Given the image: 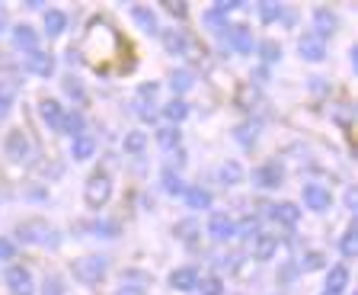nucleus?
<instances>
[{
    "instance_id": "4",
    "label": "nucleus",
    "mask_w": 358,
    "mask_h": 295,
    "mask_svg": "<svg viewBox=\"0 0 358 295\" xmlns=\"http://www.w3.org/2000/svg\"><path fill=\"white\" fill-rule=\"evenodd\" d=\"M106 273H109V257H103V254H83L71 263V276L80 286H99L106 280Z\"/></svg>"
},
{
    "instance_id": "38",
    "label": "nucleus",
    "mask_w": 358,
    "mask_h": 295,
    "mask_svg": "<svg viewBox=\"0 0 358 295\" xmlns=\"http://www.w3.org/2000/svg\"><path fill=\"white\" fill-rule=\"evenodd\" d=\"M327 254L323 250H317V247H307L304 254L298 257V270L301 273H320V270H327Z\"/></svg>"
},
{
    "instance_id": "39",
    "label": "nucleus",
    "mask_w": 358,
    "mask_h": 295,
    "mask_svg": "<svg viewBox=\"0 0 358 295\" xmlns=\"http://www.w3.org/2000/svg\"><path fill=\"white\" fill-rule=\"evenodd\" d=\"M154 142L164 148V151H176V148H182V132L176 129V125H160V129L154 132Z\"/></svg>"
},
{
    "instance_id": "50",
    "label": "nucleus",
    "mask_w": 358,
    "mask_h": 295,
    "mask_svg": "<svg viewBox=\"0 0 358 295\" xmlns=\"http://www.w3.org/2000/svg\"><path fill=\"white\" fill-rule=\"evenodd\" d=\"M217 260H221V263H217V266H221V270H227V273H237V270H240V263H243V260H240V254H237V250H231V254H221V257H217Z\"/></svg>"
},
{
    "instance_id": "15",
    "label": "nucleus",
    "mask_w": 358,
    "mask_h": 295,
    "mask_svg": "<svg viewBox=\"0 0 358 295\" xmlns=\"http://www.w3.org/2000/svg\"><path fill=\"white\" fill-rule=\"evenodd\" d=\"M10 42H13L16 52L29 55V52H36V48H38V42H42V32H38L32 23H16L13 29H10Z\"/></svg>"
},
{
    "instance_id": "37",
    "label": "nucleus",
    "mask_w": 358,
    "mask_h": 295,
    "mask_svg": "<svg viewBox=\"0 0 358 295\" xmlns=\"http://www.w3.org/2000/svg\"><path fill=\"white\" fill-rule=\"evenodd\" d=\"M144 148H148V132L141 129H131L122 135V151L128 154V158H141Z\"/></svg>"
},
{
    "instance_id": "47",
    "label": "nucleus",
    "mask_w": 358,
    "mask_h": 295,
    "mask_svg": "<svg viewBox=\"0 0 358 295\" xmlns=\"http://www.w3.org/2000/svg\"><path fill=\"white\" fill-rule=\"evenodd\" d=\"M67 289H64V280H61L58 273H48L42 280V286H38V295H64Z\"/></svg>"
},
{
    "instance_id": "9",
    "label": "nucleus",
    "mask_w": 358,
    "mask_h": 295,
    "mask_svg": "<svg viewBox=\"0 0 358 295\" xmlns=\"http://www.w3.org/2000/svg\"><path fill=\"white\" fill-rule=\"evenodd\" d=\"M3 286H7L10 295H36L38 286H36V276L26 263H10L3 270Z\"/></svg>"
},
{
    "instance_id": "1",
    "label": "nucleus",
    "mask_w": 358,
    "mask_h": 295,
    "mask_svg": "<svg viewBox=\"0 0 358 295\" xmlns=\"http://www.w3.org/2000/svg\"><path fill=\"white\" fill-rule=\"evenodd\" d=\"M77 55H80V61H90V64H96V68H103L106 61H115L122 52V36L115 29H112L109 20H90L87 29H83V39L80 46H74Z\"/></svg>"
},
{
    "instance_id": "30",
    "label": "nucleus",
    "mask_w": 358,
    "mask_h": 295,
    "mask_svg": "<svg viewBox=\"0 0 358 295\" xmlns=\"http://www.w3.org/2000/svg\"><path fill=\"white\" fill-rule=\"evenodd\" d=\"M349 280H352V273H349V266L345 263H336V266H327V292H336V295H343L345 292V286H349Z\"/></svg>"
},
{
    "instance_id": "54",
    "label": "nucleus",
    "mask_w": 358,
    "mask_h": 295,
    "mask_svg": "<svg viewBox=\"0 0 358 295\" xmlns=\"http://www.w3.org/2000/svg\"><path fill=\"white\" fill-rule=\"evenodd\" d=\"M173 170H182V167H186V148H176V151H173Z\"/></svg>"
},
{
    "instance_id": "26",
    "label": "nucleus",
    "mask_w": 358,
    "mask_h": 295,
    "mask_svg": "<svg viewBox=\"0 0 358 295\" xmlns=\"http://www.w3.org/2000/svg\"><path fill=\"white\" fill-rule=\"evenodd\" d=\"M42 36H48V39H58V36H64L67 32V13L64 10H58V7H52V10H45V16H42Z\"/></svg>"
},
{
    "instance_id": "16",
    "label": "nucleus",
    "mask_w": 358,
    "mask_h": 295,
    "mask_svg": "<svg viewBox=\"0 0 358 295\" xmlns=\"http://www.w3.org/2000/svg\"><path fill=\"white\" fill-rule=\"evenodd\" d=\"M64 113H67V109L61 107L55 97H42V100H38V119H42L45 129L55 132V135H61V125H64Z\"/></svg>"
},
{
    "instance_id": "3",
    "label": "nucleus",
    "mask_w": 358,
    "mask_h": 295,
    "mask_svg": "<svg viewBox=\"0 0 358 295\" xmlns=\"http://www.w3.org/2000/svg\"><path fill=\"white\" fill-rule=\"evenodd\" d=\"M109 199H112V174L106 167H96L83 183V203H87V209L99 212V209L109 205Z\"/></svg>"
},
{
    "instance_id": "7",
    "label": "nucleus",
    "mask_w": 358,
    "mask_h": 295,
    "mask_svg": "<svg viewBox=\"0 0 358 295\" xmlns=\"http://www.w3.org/2000/svg\"><path fill=\"white\" fill-rule=\"evenodd\" d=\"M160 46H164L166 55H173V58H189V55H195V39L189 36V29H182V26H166V29H160Z\"/></svg>"
},
{
    "instance_id": "29",
    "label": "nucleus",
    "mask_w": 358,
    "mask_h": 295,
    "mask_svg": "<svg viewBox=\"0 0 358 295\" xmlns=\"http://www.w3.org/2000/svg\"><path fill=\"white\" fill-rule=\"evenodd\" d=\"M87 231L93 238H103V241H112V238H119L122 235V221L119 219H103V215H99V219H93L87 225Z\"/></svg>"
},
{
    "instance_id": "40",
    "label": "nucleus",
    "mask_w": 358,
    "mask_h": 295,
    "mask_svg": "<svg viewBox=\"0 0 358 295\" xmlns=\"http://www.w3.org/2000/svg\"><path fill=\"white\" fill-rule=\"evenodd\" d=\"M256 55H259L262 68H272V64L282 61V46H278L275 39H262V42H256Z\"/></svg>"
},
{
    "instance_id": "20",
    "label": "nucleus",
    "mask_w": 358,
    "mask_h": 295,
    "mask_svg": "<svg viewBox=\"0 0 358 295\" xmlns=\"http://www.w3.org/2000/svg\"><path fill=\"white\" fill-rule=\"evenodd\" d=\"M182 203H186L192 212H208L211 205H215V196H211L208 186H201V183H189L186 193H182Z\"/></svg>"
},
{
    "instance_id": "33",
    "label": "nucleus",
    "mask_w": 358,
    "mask_h": 295,
    "mask_svg": "<svg viewBox=\"0 0 358 295\" xmlns=\"http://www.w3.org/2000/svg\"><path fill=\"white\" fill-rule=\"evenodd\" d=\"M259 235H262V219H259V212H250V215H243V219L237 221V238H240V241L253 244Z\"/></svg>"
},
{
    "instance_id": "24",
    "label": "nucleus",
    "mask_w": 358,
    "mask_h": 295,
    "mask_svg": "<svg viewBox=\"0 0 358 295\" xmlns=\"http://www.w3.org/2000/svg\"><path fill=\"white\" fill-rule=\"evenodd\" d=\"M166 83H170L173 97L182 100V97H186V93L195 87V71H192V68H173L170 77H166Z\"/></svg>"
},
{
    "instance_id": "56",
    "label": "nucleus",
    "mask_w": 358,
    "mask_h": 295,
    "mask_svg": "<svg viewBox=\"0 0 358 295\" xmlns=\"http://www.w3.org/2000/svg\"><path fill=\"white\" fill-rule=\"evenodd\" d=\"M349 64L358 71V46H352V48H349Z\"/></svg>"
},
{
    "instance_id": "10",
    "label": "nucleus",
    "mask_w": 358,
    "mask_h": 295,
    "mask_svg": "<svg viewBox=\"0 0 358 295\" xmlns=\"http://www.w3.org/2000/svg\"><path fill=\"white\" fill-rule=\"evenodd\" d=\"M20 71L22 74H32V77L48 81V77H55V71H58V58H55L52 52H45V48H36V52H29V55H22L20 58Z\"/></svg>"
},
{
    "instance_id": "19",
    "label": "nucleus",
    "mask_w": 358,
    "mask_h": 295,
    "mask_svg": "<svg viewBox=\"0 0 358 295\" xmlns=\"http://www.w3.org/2000/svg\"><path fill=\"white\" fill-rule=\"evenodd\" d=\"M20 87H22L20 77H13V74H3V77H0V122L13 113L16 97H20Z\"/></svg>"
},
{
    "instance_id": "5",
    "label": "nucleus",
    "mask_w": 358,
    "mask_h": 295,
    "mask_svg": "<svg viewBox=\"0 0 358 295\" xmlns=\"http://www.w3.org/2000/svg\"><path fill=\"white\" fill-rule=\"evenodd\" d=\"M3 154L10 158V164H22L29 167L36 164V142L26 129H10L3 135Z\"/></svg>"
},
{
    "instance_id": "35",
    "label": "nucleus",
    "mask_w": 358,
    "mask_h": 295,
    "mask_svg": "<svg viewBox=\"0 0 358 295\" xmlns=\"http://www.w3.org/2000/svg\"><path fill=\"white\" fill-rule=\"evenodd\" d=\"M160 186H164L166 196H179V199H182V193H186L189 183L182 180V174H179V170H173V167H164V170H160Z\"/></svg>"
},
{
    "instance_id": "41",
    "label": "nucleus",
    "mask_w": 358,
    "mask_h": 295,
    "mask_svg": "<svg viewBox=\"0 0 358 295\" xmlns=\"http://www.w3.org/2000/svg\"><path fill=\"white\" fill-rule=\"evenodd\" d=\"M256 16H259V23H278L285 16V7L275 0H262V4H256Z\"/></svg>"
},
{
    "instance_id": "51",
    "label": "nucleus",
    "mask_w": 358,
    "mask_h": 295,
    "mask_svg": "<svg viewBox=\"0 0 358 295\" xmlns=\"http://www.w3.org/2000/svg\"><path fill=\"white\" fill-rule=\"evenodd\" d=\"M164 10L173 16V20H186V16H189V7H186V4H179V0H166Z\"/></svg>"
},
{
    "instance_id": "48",
    "label": "nucleus",
    "mask_w": 358,
    "mask_h": 295,
    "mask_svg": "<svg viewBox=\"0 0 358 295\" xmlns=\"http://www.w3.org/2000/svg\"><path fill=\"white\" fill-rule=\"evenodd\" d=\"M201 20H205V23L211 26V32H215V36H217V32H224V29H227V26H231V20H227V16H224V13H217L215 7H211V10H205V13H201Z\"/></svg>"
},
{
    "instance_id": "43",
    "label": "nucleus",
    "mask_w": 358,
    "mask_h": 295,
    "mask_svg": "<svg viewBox=\"0 0 358 295\" xmlns=\"http://www.w3.org/2000/svg\"><path fill=\"white\" fill-rule=\"evenodd\" d=\"M256 103H259V87H253V83L246 81L237 87V107L240 109H253Z\"/></svg>"
},
{
    "instance_id": "52",
    "label": "nucleus",
    "mask_w": 358,
    "mask_h": 295,
    "mask_svg": "<svg viewBox=\"0 0 358 295\" xmlns=\"http://www.w3.org/2000/svg\"><path fill=\"white\" fill-rule=\"evenodd\" d=\"M112 295H148V289H144L141 282H128V280H122V286L115 289Z\"/></svg>"
},
{
    "instance_id": "49",
    "label": "nucleus",
    "mask_w": 358,
    "mask_h": 295,
    "mask_svg": "<svg viewBox=\"0 0 358 295\" xmlns=\"http://www.w3.org/2000/svg\"><path fill=\"white\" fill-rule=\"evenodd\" d=\"M307 90H310L313 97H329L333 87L327 83V77H307Z\"/></svg>"
},
{
    "instance_id": "6",
    "label": "nucleus",
    "mask_w": 358,
    "mask_h": 295,
    "mask_svg": "<svg viewBox=\"0 0 358 295\" xmlns=\"http://www.w3.org/2000/svg\"><path fill=\"white\" fill-rule=\"evenodd\" d=\"M217 46H221V52L253 55L256 52V36L246 23H231L224 32H217Z\"/></svg>"
},
{
    "instance_id": "27",
    "label": "nucleus",
    "mask_w": 358,
    "mask_h": 295,
    "mask_svg": "<svg viewBox=\"0 0 358 295\" xmlns=\"http://www.w3.org/2000/svg\"><path fill=\"white\" fill-rule=\"evenodd\" d=\"M61 87H64V97L74 103V109H83V107H87L90 93H87V87H83V81H80L77 74H67L64 81H61Z\"/></svg>"
},
{
    "instance_id": "45",
    "label": "nucleus",
    "mask_w": 358,
    "mask_h": 295,
    "mask_svg": "<svg viewBox=\"0 0 358 295\" xmlns=\"http://www.w3.org/2000/svg\"><path fill=\"white\" fill-rule=\"evenodd\" d=\"M16 254H20V244H16L13 238L0 235V266H10V263H16Z\"/></svg>"
},
{
    "instance_id": "23",
    "label": "nucleus",
    "mask_w": 358,
    "mask_h": 295,
    "mask_svg": "<svg viewBox=\"0 0 358 295\" xmlns=\"http://www.w3.org/2000/svg\"><path fill=\"white\" fill-rule=\"evenodd\" d=\"M339 29V13L329 7H313V32L317 36H333V32Z\"/></svg>"
},
{
    "instance_id": "36",
    "label": "nucleus",
    "mask_w": 358,
    "mask_h": 295,
    "mask_svg": "<svg viewBox=\"0 0 358 295\" xmlns=\"http://www.w3.org/2000/svg\"><path fill=\"white\" fill-rule=\"evenodd\" d=\"M339 250H343L345 260H355V254H358V221H355V215H352L349 225H345V231L339 235Z\"/></svg>"
},
{
    "instance_id": "57",
    "label": "nucleus",
    "mask_w": 358,
    "mask_h": 295,
    "mask_svg": "<svg viewBox=\"0 0 358 295\" xmlns=\"http://www.w3.org/2000/svg\"><path fill=\"white\" fill-rule=\"evenodd\" d=\"M7 32V16H3V10H0V36Z\"/></svg>"
},
{
    "instance_id": "58",
    "label": "nucleus",
    "mask_w": 358,
    "mask_h": 295,
    "mask_svg": "<svg viewBox=\"0 0 358 295\" xmlns=\"http://www.w3.org/2000/svg\"><path fill=\"white\" fill-rule=\"evenodd\" d=\"M320 295H336V292H327V289H323V292H320Z\"/></svg>"
},
{
    "instance_id": "21",
    "label": "nucleus",
    "mask_w": 358,
    "mask_h": 295,
    "mask_svg": "<svg viewBox=\"0 0 358 295\" xmlns=\"http://www.w3.org/2000/svg\"><path fill=\"white\" fill-rule=\"evenodd\" d=\"M231 135H234V142H237L240 148H243V151H253L256 142H259V122H256V119H243V122H237Z\"/></svg>"
},
{
    "instance_id": "42",
    "label": "nucleus",
    "mask_w": 358,
    "mask_h": 295,
    "mask_svg": "<svg viewBox=\"0 0 358 295\" xmlns=\"http://www.w3.org/2000/svg\"><path fill=\"white\" fill-rule=\"evenodd\" d=\"M224 276L221 273H208V276H201L199 286H195V292L199 295H224Z\"/></svg>"
},
{
    "instance_id": "14",
    "label": "nucleus",
    "mask_w": 358,
    "mask_h": 295,
    "mask_svg": "<svg viewBox=\"0 0 358 295\" xmlns=\"http://www.w3.org/2000/svg\"><path fill=\"white\" fill-rule=\"evenodd\" d=\"M301 215H304V209L298 203H288V199L285 203H268V209H266V219H272L282 228H298Z\"/></svg>"
},
{
    "instance_id": "22",
    "label": "nucleus",
    "mask_w": 358,
    "mask_h": 295,
    "mask_svg": "<svg viewBox=\"0 0 358 295\" xmlns=\"http://www.w3.org/2000/svg\"><path fill=\"white\" fill-rule=\"evenodd\" d=\"M278 244H282V238L278 235H266V231H262V235L250 244V254H253V260L266 263V260H272L278 254Z\"/></svg>"
},
{
    "instance_id": "28",
    "label": "nucleus",
    "mask_w": 358,
    "mask_h": 295,
    "mask_svg": "<svg viewBox=\"0 0 358 295\" xmlns=\"http://www.w3.org/2000/svg\"><path fill=\"white\" fill-rule=\"evenodd\" d=\"M71 158L77 160V164H83V160H93L96 158V138L90 135H77V138H71Z\"/></svg>"
},
{
    "instance_id": "25",
    "label": "nucleus",
    "mask_w": 358,
    "mask_h": 295,
    "mask_svg": "<svg viewBox=\"0 0 358 295\" xmlns=\"http://www.w3.org/2000/svg\"><path fill=\"white\" fill-rule=\"evenodd\" d=\"M243 177H246L243 164H240V160H234V158H227L221 167H217V183H221L224 189L240 186V183H243Z\"/></svg>"
},
{
    "instance_id": "11",
    "label": "nucleus",
    "mask_w": 358,
    "mask_h": 295,
    "mask_svg": "<svg viewBox=\"0 0 358 295\" xmlns=\"http://www.w3.org/2000/svg\"><path fill=\"white\" fill-rule=\"evenodd\" d=\"M250 180H253L256 189H262V193H272V189H278L285 183V167L278 164V160H262V164L253 167Z\"/></svg>"
},
{
    "instance_id": "55",
    "label": "nucleus",
    "mask_w": 358,
    "mask_h": 295,
    "mask_svg": "<svg viewBox=\"0 0 358 295\" xmlns=\"http://www.w3.org/2000/svg\"><path fill=\"white\" fill-rule=\"evenodd\" d=\"M345 209H349V212H355L358 209V196H355V189H345Z\"/></svg>"
},
{
    "instance_id": "18",
    "label": "nucleus",
    "mask_w": 358,
    "mask_h": 295,
    "mask_svg": "<svg viewBox=\"0 0 358 295\" xmlns=\"http://www.w3.org/2000/svg\"><path fill=\"white\" fill-rule=\"evenodd\" d=\"M128 16H131L134 26L141 32H148V36H160V29H164L160 20H157V13L148 7V4H131V7H128Z\"/></svg>"
},
{
    "instance_id": "44",
    "label": "nucleus",
    "mask_w": 358,
    "mask_h": 295,
    "mask_svg": "<svg viewBox=\"0 0 358 295\" xmlns=\"http://www.w3.org/2000/svg\"><path fill=\"white\" fill-rule=\"evenodd\" d=\"M301 276V270H298V260H282L278 263V273H275V280H278V286H291V282Z\"/></svg>"
},
{
    "instance_id": "17",
    "label": "nucleus",
    "mask_w": 358,
    "mask_h": 295,
    "mask_svg": "<svg viewBox=\"0 0 358 295\" xmlns=\"http://www.w3.org/2000/svg\"><path fill=\"white\" fill-rule=\"evenodd\" d=\"M199 280H201V273H199V266H176V270L166 276V286L173 289V292H195V286H199Z\"/></svg>"
},
{
    "instance_id": "34",
    "label": "nucleus",
    "mask_w": 358,
    "mask_h": 295,
    "mask_svg": "<svg viewBox=\"0 0 358 295\" xmlns=\"http://www.w3.org/2000/svg\"><path fill=\"white\" fill-rule=\"evenodd\" d=\"M61 135H67V138L87 135V113H83V109H67L64 125H61Z\"/></svg>"
},
{
    "instance_id": "53",
    "label": "nucleus",
    "mask_w": 358,
    "mask_h": 295,
    "mask_svg": "<svg viewBox=\"0 0 358 295\" xmlns=\"http://www.w3.org/2000/svg\"><path fill=\"white\" fill-rule=\"evenodd\" d=\"M250 83L253 87H259V83H268V68H262V64H256L253 74H250Z\"/></svg>"
},
{
    "instance_id": "2",
    "label": "nucleus",
    "mask_w": 358,
    "mask_h": 295,
    "mask_svg": "<svg viewBox=\"0 0 358 295\" xmlns=\"http://www.w3.org/2000/svg\"><path fill=\"white\" fill-rule=\"evenodd\" d=\"M13 241L16 244H26V247H48V250H58L61 247V231L52 225L48 219L36 215V219H22L13 231Z\"/></svg>"
},
{
    "instance_id": "32",
    "label": "nucleus",
    "mask_w": 358,
    "mask_h": 295,
    "mask_svg": "<svg viewBox=\"0 0 358 295\" xmlns=\"http://www.w3.org/2000/svg\"><path fill=\"white\" fill-rule=\"evenodd\" d=\"M189 113H192V109H189V103H186V100H179V97H173L170 103L160 109V116L166 119V125H176V129L189 119Z\"/></svg>"
},
{
    "instance_id": "46",
    "label": "nucleus",
    "mask_w": 358,
    "mask_h": 295,
    "mask_svg": "<svg viewBox=\"0 0 358 295\" xmlns=\"http://www.w3.org/2000/svg\"><path fill=\"white\" fill-rule=\"evenodd\" d=\"M22 199H26V203H48V186H45V183H26V186H22Z\"/></svg>"
},
{
    "instance_id": "31",
    "label": "nucleus",
    "mask_w": 358,
    "mask_h": 295,
    "mask_svg": "<svg viewBox=\"0 0 358 295\" xmlns=\"http://www.w3.org/2000/svg\"><path fill=\"white\" fill-rule=\"evenodd\" d=\"M173 235L186 244V247L195 250V247H199V238H201V228H199V221H195V219H179L176 225H173Z\"/></svg>"
},
{
    "instance_id": "12",
    "label": "nucleus",
    "mask_w": 358,
    "mask_h": 295,
    "mask_svg": "<svg viewBox=\"0 0 358 295\" xmlns=\"http://www.w3.org/2000/svg\"><path fill=\"white\" fill-rule=\"evenodd\" d=\"M205 235L211 238L215 244H227L237 238V219L231 212H211L208 225H205Z\"/></svg>"
},
{
    "instance_id": "13",
    "label": "nucleus",
    "mask_w": 358,
    "mask_h": 295,
    "mask_svg": "<svg viewBox=\"0 0 358 295\" xmlns=\"http://www.w3.org/2000/svg\"><path fill=\"white\" fill-rule=\"evenodd\" d=\"M298 52L304 61H310V64H320V61H327V39L317 36L313 29L301 32L298 36Z\"/></svg>"
},
{
    "instance_id": "8",
    "label": "nucleus",
    "mask_w": 358,
    "mask_h": 295,
    "mask_svg": "<svg viewBox=\"0 0 358 295\" xmlns=\"http://www.w3.org/2000/svg\"><path fill=\"white\" fill-rule=\"evenodd\" d=\"M301 203H304V209H310V212L327 215L329 209H333V193H329V186L320 180H304L301 183Z\"/></svg>"
}]
</instances>
